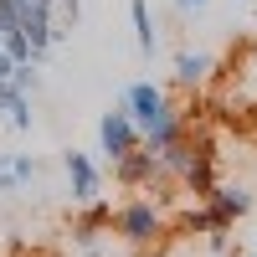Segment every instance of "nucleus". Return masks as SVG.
Instances as JSON below:
<instances>
[{"label": "nucleus", "mask_w": 257, "mask_h": 257, "mask_svg": "<svg viewBox=\"0 0 257 257\" xmlns=\"http://www.w3.org/2000/svg\"><path fill=\"white\" fill-rule=\"evenodd\" d=\"M113 180H118L123 190H139V196H155V185H170V175L160 170V155H149L144 144L113 165Z\"/></svg>", "instance_id": "4"}, {"label": "nucleus", "mask_w": 257, "mask_h": 257, "mask_svg": "<svg viewBox=\"0 0 257 257\" xmlns=\"http://www.w3.org/2000/svg\"><path fill=\"white\" fill-rule=\"evenodd\" d=\"M21 6H52V11H57V0H21Z\"/></svg>", "instance_id": "17"}, {"label": "nucleus", "mask_w": 257, "mask_h": 257, "mask_svg": "<svg viewBox=\"0 0 257 257\" xmlns=\"http://www.w3.org/2000/svg\"><path fill=\"white\" fill-rule=\"evenodd\" d=\"M175 6H180V11H206L211 0H175Z\"/></svg>", "instance_id": "15"}, {"label": "nucleus", "mask_w": 257, "mask_h": 257, "mask_svg": "<svg viewBox=\"0 0 257 257\" xmlns=\"http://www.w3.org/2000/svg\"><path fill=\"white\" fill-rule=\"evenodd\" d=\"M134 149H139V123L128 118L123 108H108L98 118V155L108 165H118L123 155H134Z\"/></svg>", "instance_id": "3"}, {"label": "nucleus", "mask_w": 257, "mask_h": 257, "mask_svg": "<svg viewBox=\"0 0 257 257\" xmlns=\"http://www.w3.org/2000/svg\"><path fill=\"white\" fill-rule=\"evenodd\" d=\"M139 257H165V252H160V247H149V252H139Z\"/></svg>", "instance_id": "18"}, {"label": "nucleus", "mask_w": 257, "mask_h": 257, "mask_svg": "<svg viewBox=\"0 0 257 257\" xmlns=\"http://www.w3.org/2000/svg\"><path fill=\"white\" fill-rule=\"evenodd\" d=\"M11 72H16V62H11L6 52H0V77H6V82H11Z\"/></svg>", "instance_id": "16"}, {"label": "nucleus", "mask_w": 257, "mask_h": 257, "mask_svg": "<svg viewBox=\"0 0 257 257\" xmlns=\"http://www.w3.org/2000/svg\"><path fill=\"white\" fill-rule=\"evenodd\" d=\"M221 257H242V252H231V247H226V252H221Z\"/></svg>", "instance_id": "19"}, {"label": "nucleus", "mask_w": 257, "mask_h": 257, "mask_svg": "<svg viewBox=\"0 0 257 257\" xmlns=\"http://www.w3.org/2000/svg\"><path fill=\"white\" fill-rule=\"evenodd\" d=\"M211 72H216V57L211 52H175V88L196 93L211 82Z\"/></svg>", "instance_id": "9"}, {"label": "nucleus", "mask_w": 257, "mask_h": 257, "mask_svg": "<svg viewBox=\"0 0 257 257\" xmlns=\"http://www.w3.org/2000/svg\"><path fill=\"white\" fill-rule=\"evenodd\" d=\"M118 108H123L128 118H134L139 128H149V123H160L170 108H175V98H170V88H165V82H155V77H139V82H128V88H123Z\"/></svg>", "instance_id": "2"}, {"label": "nucleus", "mask_w": 257, "mask_h": 257, "mask_svg": "<svg viewBox=\"0 0 257 257\" xmlns=\"http://www.w3.org/2000/svg\"><path fill=\"white\" fill-rule=\"evenodd\" d=\"M0 41H6V31H0Z\"/></svg>", "instance_id": "20"}, {"label": "nucleus", "mask_w": 257, "mask_h": 257, "mask_svg": "<svg viewBox=\"0 0 257 257\" xmlns=\"http://www.w3.org/2000/svg\"><path fill=\"white\" fill-rule=\"evenodd\" d=\"M128 21H134L139 57H155L160 52V31H155V16H149V0H128Z\"/></svg>", "instance_id": "10"}, {"label": "nucleus", "mask_w": 257, "mask_h": 257, "mask_svg": "<svg viewBox=\"0 0 257 257\" xmlns=\"http://www.w3.org/2000/svg\"><path fill=\"white\" fill-rule=\"evenodd\" d=\"M113 226V201H88V206H77V216H72V247H98L103 242V231Z\"/></svg>", "instance_id": "7"}, {"label": "nucleus", "mask_w": 257, "mask_h": 257, "mask_svg": "<svg viewBox=\"0 0 257 257\" xmlns=\"http://www.w3.org/2000/svg\"><path fill=\"white\" fill-rule=\"evenodd\" d=\"M41 175V160L36 155H0V196H16V190H26L31 180Z\"/></svg>", "instance_id": "8"}, {"label": "nucleus", "mask_w": 257, "mask_h": 257, "mask_svg": "<svg viewBox=\"0 0 257 257\" xmlns=\"http://www.w3.org/2000/svg\"><path fill=\"white\" fill-rule=\"evenodd\" d=\"M6 123L16 128V134H31V98L21 93L16 103H11V113H6Z\"/></svg>", "instance_id": "12"}, {"label": "nucleus", "mask_w": 257, "mask_h": 257, "mask_svg": "<svg viewBox=\"0 0 257 257\" xmlns=\"http://www.w3.org/2000/svg\"><path fill=\"white\" fill-rule=\"evenodd\" d=\"M11 88L31 98V93L41 88V67H36V62H16V72H11Z\"/></svg>", "instance_id": "11"}, {"label": "nucleus", "mask_w": 257, "mask_h": 257, "mask_svg": "<svg viewBox=\"0 0 257 257\" xmlns=\"http://www.w3.org/2000/svg\"><path fill=\"white\" fill-rule=\"evenodd\" d=\"M0 31H21V0H0Z\"/></svg>", "instance_id": "13"}, {"label": "nucleus", "mask_w": 257, "mask_h": 257, "mask_svg": "<svg viewBox=\"0 0 257 257\" xmlns=\"http://www.w3.org/2000/svg\"><path fill=\"white\" fill-rule=\"evenodd\" d=\"M113 237L123 247H134V252H149L165 231H170V216H165V201L155 196H139V190H128V201L113 206Z\"/></svg>", "instance_id": "1"}, {"label": "nucleus", "mask_w": 257, "mask_h": 257, "mask_svg": "<svg viewBox=\"0 0 257 257\" xmlns=\"http://www.w3.org/2000/svg\"><path fill=\"white\" fill-rule=\"evenodd\" d=\"M201 201H206V211H211V216H216V221H226V226H237L242 216H252V211H257V196H252L242 180H237V185H231V180H216Z\"/></svg>", "instance_id": "6"}, {"label": "nucleus", "mask_w": 257, "mask_h": 257, "mask_svg": "<svg viewBox=\"0 0 257 257\" xmlns=\"http://www.w3.org/2000/svg\"><path fill=\"white\" fill-rule=\"evenodd\" d=\"M62 170H67V196L72 206H88L103 196V170L93 155H82V149H62Z\"/></svg>", "instance_id": "5"}, {"label": "nucleus", "mask_w": 257, "mask_h": 257, "mask_svg": "<svg viewBox=\"0 0 257 257\" xmlns=\"http://www.w3.org/2000/svg\"><path fill=\"white\" fill-rule=\"evenodd\" d=\"M16 98H21V93L11 88V82H6V77H0V118H6V113H11V103H16Z\"/></svg>", "instance_id": "14"}]
</instances>
